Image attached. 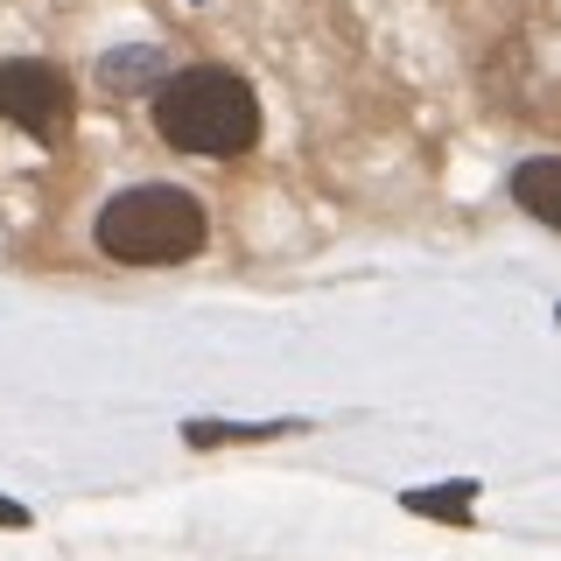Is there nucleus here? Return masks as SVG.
<instances>
[{
  "label": "nucleus",
  "mask_w": 561,
  "mask_h": 561,
  "mask_svg": "<svg viewBox=\"0 0 561 561\" xmlns=\"http://www.w3.org/2000/svg\"><path fill=\"white\" fill-rule=\"evenodd\" d=\"M0 119L8 127H22L28 140H57L70 134V119H78V99H70V78L57 64H35V57H14L0 64Z\"/></svg>",
  "instance_id": "nucleus-3"
},
{
  "label": "nucleus",
  "mask_w": 561,
  "mask_h": 561,
  "mask_svg": "<svg viewBox=\"0 0 561 561\" xmlns=\"http://www.w3.org/2000/svg\"><path fill=\"white\" fill-rule=\"evenodd\" d=\"M105 260H127V267H175V260H197L210 239V218L190 190L175 183H134L119 197H105L99 225H92Z\"/></svg>",
  "instance_id": "nucleus-2"
},
{
  "label": "nucleus",
  "mask_w": 561,
  "mask_h": 561,
  "mask_svg": "<svg viewBox=\"0 0 561 561\" xmlns=\"http://www.w3.org/2000/svg\"><path fill=\"white\" fill-rule=\"evenodd\" d=\"M154 134L175 154H197V162H239L260 140V99L239 70L190 64L154 84Z\"/></svg>",
  "instance_id": "nucleus-1"
},
{
  "label": "nucleus",
  "mask_w": 561,
  "mask_h": 561,
  "mask_svg": "<svg viewBox=\"0 0 561 561\" xmlns=\"http://www.w3.org/2000/svg\"><path fill=\"white\" fill-rule=\"evenodd\" d=\"M513 204L561 232V154H526L513 169Z\"/></svg>",
  "instance_id": "nucleus-4"
}]
</instances>
